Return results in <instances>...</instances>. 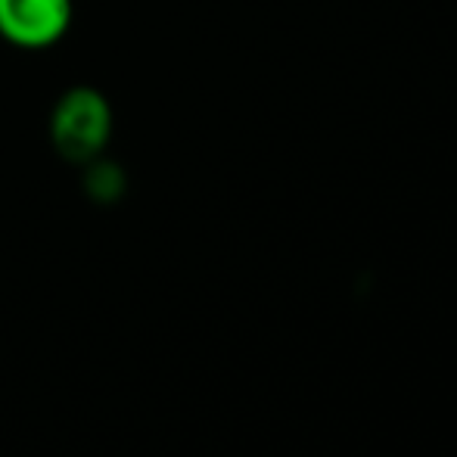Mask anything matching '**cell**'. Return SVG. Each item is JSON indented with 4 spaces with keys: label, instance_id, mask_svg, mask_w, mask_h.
I'll use <instances>...</instances> for the list:
<instances>
[{
    "label": "cell",
    "instance_id": "1",
    "mask_svg": "<svg viewBox=\"0 0 457 457\" xmlns=\"http://www.w3.org/2000/svg\"><path fill=\"white\" fill-rule=\"evenodd\" d=\"M112 106L96 87H69L50 112V144L66 162L87 165L109 146Z\"/></svg>",
    "mask_w": 457,
    "mask_h": 457
},
{
    "label": "cell",
    "instance_id": "2",
    "mask_svg": "<svg viewBox=\"0 0 457 457\" xmlns=\"http://www.w3.org/2000/svg\"><path fill=\"white\" fill-rule=\"evenodd\" d=\"M72 16V0H0V37L22 50L54 47Z\"/></svg>",
    "mask_w": 457,
    "mask_h": 457
},
{
    "label": "cell",
    "instance_id": "3",
    "mask_svg": "<svg viewBox=\"0 0 457 457\" xmlns=\"http://www.w3.org/2000/svg\"><path fill=\"white\" fill-rule=\"evenodd\" d=\"M121 190H125V178L112 162H103L100 156L87 162V193L96 203H112L121 196Z\"/></svg>",
    "mask_w": 457,
    "mask_h": 457
}]
</instances>
